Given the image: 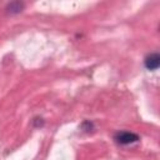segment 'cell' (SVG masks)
<instances>
[{
    "label": "cell",
    "mask_w": 160,
    "mask_h": 160,
    "mask_svg": "<svg viewBox=\"0 0 160 160\" xmlns=\"http://www.w3.org/2000/svg\"><path fill=\"white\" fill-rule=\"evenodd\" d=\"M145 66L148 70H156L160 66V55L154 52L145 58Z\"/></svg>",
    "instance_id": "7a4b0ae2"
},
{
    "label": "cell",
    "mask_w": 160,
    "mask_h": 160,
    "mask_svg": "<svg viewBox=\"0 0 160 160\" xmlns=\"http://www.w3.org/2000/svg\"><path fill=\"white\" fill-rule=\"evenodd\" d=\"M24 8V4L22 2H19V1H15V2H11L9 6H8V10L9 12H20Z\"/></svg>",
    "instance_id": "3957f363"
},
{
    "label": "cell",
    "mask_w": 160,
    "mask_h": 160,
    "mask_svg": "<svg viewBox=\"0 0 160 160\" xmlns=\"http://www.w3.org/2000/svg\"><path fill=\"white\" fill-rule=\"evenodd\" d=\"M115 140H116V142H119L121 145H129V144L139 141V136L130 131H119L115 134Z\"/></svg>",
    "instance_id": "6da1fadb"
}]
</instances>
